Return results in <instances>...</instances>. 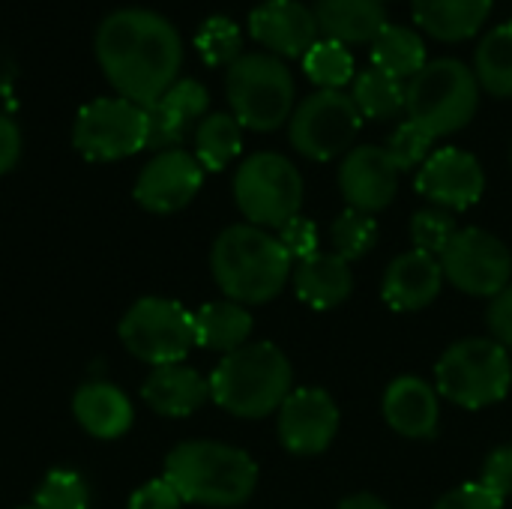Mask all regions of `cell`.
Here are the masks:
<instances>
[{
    "mask_svg": "<svg viewBox=\"0 0 512 509\" xmlns=\"http://www.w3.org/2000/svg\"><path fill=\"white\" fill-rule=\"evenodd\" d=\"M147 141V108L123 96H102L87 102L72 126V144L90 162H114L135 156L147 147Z\"/></svg>",
    "mask_w": 512,
    "mask_h": 509,
    "instance_id": "11",
    "label": "cell"
},
{
    "mask_svg": "<svg viewBox=\"0 0 512 509\" xmlns=\"http://www.w3.org/2000/svg\"><path fill=\"white\" fill-rule=\"evenodd\" d=\"M279 444L291 456H321L339 432V405L321 387H297L276 411Z\"/></svg>",
    "mask_w": 512,
    "mask_h": 509,
    "instance_id": "13",
    "label": "cell"
},
{
    "mask_svg": "<svg viewBox=\"0 0 512 509\" xmlns=\"http://www.w3.org/2000/svg\"><path fill=\"white\" fill-rule=\"evenodd\" d=\"M417 192L441 210H468L486 192V174L474 153L462 147L435 150L417 171Z\"/></svg>",
    "mask_w": 512,
    "mask_h": 509,
    "instance_id": "14",
    "label": "cell"
},
{
    "mask_svg": "<svg viewBox=\"0 0 512 509\" xmlns=\"http://www.w3.org/2000/svg\"><path fill=\"white\" fill-rule=\"evenodd\" d=\"M291 279H294L297 297L309 309H318V312L342 306L354 291L351 264L339 258L336 252H315L312 258L297 261Z\"/></svg>",
    "mask_w": 512,
    "mask_h": 509,
    "instance_id": "22",
    "label": "cell"
},
{
    "mask_svg": "<svg viewBox=\"0 0 512 509\" xmlns=\"http://www.w3.org/2000/svg\"><path fill=\"white\" fill-rule=\"evenodd\" d=\"M312 12L318 33L342 45H372L387 24L381 0H315Z\"/></svg>",
    "mask_w": 512,
    "mask_h": 509,
    "instance_id": "24",
    "label": "cell"
},
{
    "mask_svg": "<svg viewBox=\"0 0 512 509\" xmlns=\"http://www.w3.org/2000/svg\"><path fill=\"white\" fill-rule=\"evenodd\" d=\"M276 237L285 246V252L291 255V261H303V258H312L315 252H321L318 249V228L306 216H294L291 222H285L276 231Z\"/></svg>",
    "mask_w": 512,
    "mask_h": 509,
    "instance_id": "37",
    "label": "cell"
},
{
    "mask_svg": "<svg viewBox=\"0 0 512 509\" xmlns=\"http://www.w3.org/2000/svg\"><path fill=\"white\" fill-rule=\"evenodd\" d=\"M369 54H372V69L387 72L405 84L429 63L423 36L405 24H384V30L372 39Z\"/></svg>",
    "mask_w": 512,
    "mask_h": 509,
    "instance_id": "27",
    "label": "cell"
},
{
    "mask_svg": "<svg viewBox=\"0 0 512 509\" xmlns=\"http://www.w3.org/2000/svg\"><path fill=\"white\" fill-rule=\"evenodd\" d=\"M480 483L504 501L512 498V444H504L486 456Z\"/></svg>",
    "mask_w": 512,
    "mask_h": 509,
    "instance_id": "38",
    "label": "cell"
},
{
    "mask_svg": "<svg viewBox=\"0 0 512 509\" xmlns=\"http://www.w3.org/2000/svg\"><path fill=\"white\" fill-rule=\"evenodd\" d=\"M195 321V345L219 354H231L243 345H249L252 336V315L246 306L234 300H219L207 303L198 312H192Z\"/></svg>",
    "mask_w": 512,
    "mask_h": 509,
    "instance_id": "26",
    "label": "cell"
},
{
    "mask_svg": "<svg viewBox=\"0 0 512 509\" xmlns=\"http://www.w3.org/2000/svg\"><path fill=\"white\" fill-rule=\"evenodd\" d=\"M444 279L471 297H495L512 282V252L483 228H459L441 255Z\"/></svg>",
    "mask_w": 512,
    "mask_h": 509,
    "instance_id": "12",
    "label": "cell"
},
{
    "mask_svg": "<svg viewBox=\"0 0 512 509\" xmlns=\"http://www.w3.org/2000/svg\"><path fill=\"white\" fill-rule=\"evenodd\" d=\"M351 99L363 120H390L405 111V81L369 66L366 72L354 75Z\"/></svg>",
    "mask_w": 512,
    "mask_h": 509,
    "instance_id": "30",
    "label": "cell"
},
{
    "mask_svg": "<svg viewBox=\"0 0 512 509\" xmlns=\"http://www.w3.org/2000/svg\"><path fill=\"white\" fill-rule=\"evenodd\" d=\"M459 225H456V216L450 210H441V207H423L411 216V240H414V249L420 252H429L435 258L444 255V249L450 246V240L456 237Z\"/></svg>",
    "mask_w": 512,
    "mask_h": 509,
    "instance_id": "34",
    "label": "cell"
},
{
    "mask_svg": "<svg viewBox=\"0 0 512 509\" xmlns=\"http://www.w3.org/2000/svg\"><path fill=\"white\" fill-rule=\"evenodd\" d=\"M414 21L441 42H462L480 33L492 0H411Z\"/></svg>",
    "mask_w": 512,
    "mask_h": 509,
    "instance_id": "25",
    "label": "cell"
},
{
    "mask_svg": "<svg viewBox=\"0 0 512 509\" xmlns=\"http://www.w3.org/2000/svg\"><path fill=\"white\" fill-rule=\"evenodd\" d=\"M303 72L321 90H342L354 78V54L342 42L318 39L303 54Z\"/></svg>",
    "mask_w": 512,
    "mask_h": 509,
    "instance_id": "31",
    "label": "cell"
},
{
    "mask_svg": "<svg viewBox=\"0 0 512 509\" xmlns=\"http://www.w3.org/2000/svg\"><path fill=\"white\" fill-rule=\"evenodd\" d=\"M210 270L228 300L240 306H261L285 291L294 261L273 231L243 222L216 237L210 249Z\"/></svg>",
    "mask_w": 512,
    "mask_h": 509,
    "instance_id": "2",
    "label": "cell"
},
{
    "mask_svg": "<svg viewBox=\"0 0 512 509\" xmlns=\"http://www.w3.org/2000/svg\"><path fill=\"white\" fill-rule=\"evenodd\" d=\"M486 324L489 333L498 345H504L507 351L512 348V282L489 300V312H486Z\"/></svg>",
    "mask_w": 512,
    "mask_h": 509,
    "instance_id": "40",
    "label": "cell"
},
{
    "mask_svg": "<svg viewBox=\"0 0 512 509\" xmlns=\"http://www.w3.org/2000/svg\"><path fill=\"white\" fill-rule=\"evenodd\" d=\"M474 75L492 96H512V21L492 27L474 51Z\"/></svg>",
    "mask_w": 512,
    "mask_h": 509,
    "instance_id": "29",
    "label": "cell"
},
{
    "mask_svg": "<svg viewBox=\"0 0 512 509\" xmlns=\"http://www.w3.org/2000/svg\"><path fill=\"white\" fill-rule=\"evenodd\" d=\"M165 480L183 504L243 507L258 486V465L246 450L219 441H183L165 459Z\"/></svg>",
    "mask_w": 512,
    "mask_h": 509,
    "instance_id": "3",
    "label": "cell"
},
{
    "mask_svg": "<svg viewBox=\"0 0 512 509\" xmlns=\"http://www.w3.org/2000/svg\"><path fill=\"white\" fill-rule=\"evenodd\" d=\"M210 93L195 78H177L153 105H147V123H150V141L153 150H174L183 144L192 126H198L207 117Z\"/></svg>",
    "mask_w": 512,
    "mask_h": 509,
    "instance_id": "18",
    "label": "cell"
},
{
    "mask_svg": "<svg viewBox=\"0 0 512 509\" xmlns=\"http://www.w3.org/2000/svg\"><path fill=\"white\" fill-rule=\"evenodd\" d=\"M432 144H435V135L432 132H426L414 120H405L390 135L387 153L393 156V162H396L399 171H414V168H423V162L435 153Z\"/></svg>",
    "mask_w": 512,
    "mask_h": 509,
    "instance_id": "36",
    "label": "cell"
},
{
    "mask_svg": "<svg viewBox=\"0 0 512 509\" xmlns=\"http://www.w3.org/2000/svg\"><path fill=\"white\" fill-rule=\"evenodd\" d=\"M207 381L210 399L243 420L270 417L294 390L291 363L273 342H249L225 354Z\"/></svg>",
    "mask_w": 512,
    "mask_h": 509,
    "instance_id": "4",
    "label": "cell"
},
{
    "mask_svg": "<svg viewBox=\"0 0 512 509\" xmlns=\"http://www.w3.org/2000/svg\"><path fill=\"white\" fill-rule=\"evenodd\" d=\"M480 81L474 69L456 57L429 60L405 84L408 120L432 132L435 138L465 129L480 108Z\"/></svg>",
    "mask_w": 512,
    "mask_h": 509,
    "instance_id": "6",
    "label": "cell"
},
{
    "mask_svg": "<svg viewBox=\"0 0 512 509\" xmlns=\"http://www.w3.org/2000/svg\"><path fill=\"white\" fill-rule=\"evenodd\" d=\"M339 509H390L378 495H369V492H360V495H351L345 498Z\"/></svg>",
    "mask_w": 512,
    "mask_h": 509,
    "instance_id": "43",
    "label": "cell"
},
{
    "mask_svg": "<svg viewBox=\"0 0 512 509\" xmlns=\"http://www.w3.org/2000/svg\"><path fill=\"white\" fill-rule=\"evenodd\" d=\"M141 396L162 417H189L210 399V381L186 363H168L147 375Z\"/></svg>",
    "mask_w": 512,
    "mask_h": 509,
    "instance_id": "21",
    "label": "cell"
},
{
    "mask_svg": "<svg viewBox=\"0 0 512 509\" xmlns=\"http://www.w3.org/2000/svg\"><path fill=\"white\" fill-rule=\"evenodd\" d=\"M512 387V363L495 339L453 342L435 366V390L447 402L480 411L507 399Z\"/></svg>",
    "mask_w": 512,
    "mask_h": 509,
    "instance_id": "7",
    "label": "cell"
},
{
    "mask_svg": "<svg viewBox=\"0 0 512 509\" xmlns=\"http://www.w3.org/2000/svg\"><path fill=\"white\" fill-rule=\"evenodd\" d=\"M18 156H21V129L15 126L12 117L0 111V177L15 168Z\"/></svg>",
    "mask_w": 512,
    "mask_h": 509,
    "instance_id": "42",
    "label": "cell"
},
{
    "mask_svg": "<svg viewBox=\"0 0 512 509\" xmlns=\"http://www.w3.org/2000/svg\"><path fill=\"white\" fill-rule=\"evenodd\" d=\"M441 288H444L441 258L420 249L399 255L381 279V297L393 312H420L438 300Z\"/></svg>",
    "mask_w": 512,
    "mask_h": 509,
    "instance_id": "20",
    "label": "cell"
},
{
    "mask_svg": "<svg viewBox=\"0 0 512 509\" xmlns=\"http://www.w3.org/2000/svg\"><path fill=\"white\" fill-rule=\"evenodd\" d=\"M231 114L243 129L273 132L294 114V75L288 63L270 51H243L225 72Z\"/></svg>",
    "mask_w": 512,
    "mask_h": 509,
    "instance_id": "5",
    "label": "cell"
},
{
    "mask_svg": "<svg viewBox=\"0 0 512 509\" xmlns=\"http://www.w3.org/2000/svg\"><path fill=\"white\" fill-rule=\"evenodd\" d=\"M204 168L189 150H159L135 180V201L150 213H177L201 192Z\"/></svg>",
    "mask_w": 512,
    "mask_h": 509,
    "instance_id": "15",
    "label": "cell"
},
{
    "mask_svg": "<svg viewBox=\"0 0 512 509\" xmlns=\"http://www.w3.org/2000/svg\"><path fill=\"white\" fill-rule=\"evenodd\" d=\"M243 150V126L228 111H213L195 126V159L204 171L228 168Z\"/></svg>",
    "mask_w": 512,
    "mask_h": 509,
    "instance_id": "28",
    "label": "cell"
},
{
    "mask_svg": "<svg viewBox=\"0 0 512 509\" xmlns=\"http://www.w3.org/2000/svg\"><path fill=\"white\" fill-rule=\"evenodd\" d=\"M249 33L276 57H300L318 42L312 6L300 0H264L249 15Z\"/></svg>",
    "mask_w": 512,
    "mask_h": 509,
    "instance_id": "17",
    "label": "cell"
},
{
    "mask_svg": "<svg viewBox=\"0 0 512 509\" xmlns=\"http://www.w3.org/2000/svg\"><path fill=\"white\" fill-rule=\"evenodd\" d=\"M360 126L363 114L357 111L351 93L315 90L294 108L288 120V138L300 156L312 162H330L351 150Z\"/></svg>",
    "mask_w": 512,
    "mask_h": 509,
    "instance_id": "10",
    "label": "cell"
},
{
    "mask_svg": "<svg viewBox=\"0 0 512 509\" xmlns=\"http://www.w3.org/2000/svg\"><path fill=\"white\" fill-rule=\"evenodd\" d=\"M399 168L387 147L378 144H360L351 147L339 165V189L348 201V207L360 213H381L393 204L399 192Z\"/></svg>",
    "mask_w": 512,
    "mask_h": 509,
    "instance_id": "16",
    "label": "cell"
},
{
    "mask_svg": "<svg viewBox=\"0 0 512 509\" xmlns=\"http://www.w3.org/2000/svg\"><path fill=\"white\" fill-rule=\"evenodd\" d=\"M510 159H512V150H510Z\"/></svg>",
    "mask_w": 512,
    "mask_h": 509,
    "instance_id": "45",
    "label": "cell"
},
{
    "mask_svg": "<svg viewBox=\"0 0 512 509\" xmlns=\"http://www.w3.org/2000/svg\"><path fill=\"white\" fill-rule=\"evenodd\" d=\"M330 240H333V252H336L339 258H345L348 264H351V261H360V258H366V255L375 249V243H378V222H375V216L348 207V210H342V213L333 219V225H330Z\"/></svg>",
    "mask_w": 512,
    "mask_h": 509,
    "instance_id": "32",
    "label": "cell"
},
{
    "mask_svg": "<svg viewBox=\"0 0 512 509\" xmlns=\"http://www.w3.org/2000/svg\"><path fill=\"white\" fill-rule=\"evenodd\" d=\"M36 507L39 509H87L90 507V489L81 474L75 471H51L42 486L36 489Z\"/></svg>",
    "mask_w": 512,
    "mask_h": 509,
    "instance_id": "35",
    "label": "cell"
},
{
    "mask_svg": "<svg viewBox=\"0 0 512 509\" xmlns=\"http://www.w3.org/2000/svg\"><path fill=\"white\" fill-rule=\"evenodd\" d=\"M381 3H384V0H381Z\"/></svg>",
    "mask_w": 512,
    "mask_h": 509,
    "instance_id": "46",
    "label": "cell"
},
{
    "mask_svg": "<svg viewBox=\"0 0 512 509\" xmlns=\"http://www.w3.org/2000/svg\"><path fill=\"white\" fill-rule=\"evenodd\" d=\"M18 509H39V507H36V504H33V507H18Z\"/></svg>",
    "mask_w": 512,
    "mask_h": 509,
    "instance_id": "44",
    "label": "cell"
},
{
    "mask_svg": "<svg viewBox=\"0 0 512 509\" xmlns=\"http://www.w3.org/2000/svg\"><path fill=\"white\" fill-rule=\"evenodd\" d=\"M435 509H504V498H498L495 492H489L480 480L477 483H465L453 492H447Z\"/></svg>",
    "mask_w": 512,
    "mask_h": 509,
    "instance_id": "39",
    "label": "cell"
},
{
    "mask_svg": "<svg viewBox=\"0 0 512 509\" xmlns=\"http://www.w3.org/2000/svg\"><path fill=\"white\" fill-rule=\"evenodd\" d=\"M72 414L78 426L99 441L123 438L132 429V417H135L126 393L105 381L81 384L72 396Z\"/></svg>",
    "mask_w": 512,
    "mask_h": 509,
    "instance_id": "23",
    "label": "cell"
},
{
    "mask_svg": "<svg viewBox=\"0 0 512 509\" xmlns=\"http://www.w3.org/2000/svg\"><path fill=\"white\" fill-rule=\"evenodd\" d=\"M96 60L117 96L147 108L180 75L183 39L177 27L141 6L117 9L96 27Z\"/></svg>",
    "mask_w": 512,
    "mask_h": 509,
    "instance_id": "1",
    "label": "cell"
},
{
    "mask_svg": "<svg viewBox=\"0 0 512 509\" xmlns=\"http://www.w3.org/2000/svg\"><path fill=\"white\" fill-rule=\"evenodd\" d=\"M234 201L249 225L279 231L285 222L300 216L303 177L297 165L282 153H252L234 174Z\"/></svg>",
    "mask_w": 512,
    "mask_h": 509,
    "instance_id": "8",
    "label": "cell"
},
{
    "mask_svg": "<svg viewBox=\"0 0 512 509\" xmlns=\"http://www.w3.org/2000/svg\"><path fill=\"white\" fill-rule=\"evenodd\" d=\"M195 48L207 66H231L243 54V33L228 15H210L195 33Z\"/></svg>",
    "mask_w": 512,
    "mask_h": 509,
    "instance_id": "33",
    "label": "cell"
},
{
    "mask_svg": "<svg viewBox=\"0 0 512 509\" xmlns=\"http://www.w3.org/2000/svg\"><path fill=\"white\" fill-rule=\"evenodd\" d=\"M387 426L411 441H429L441 429V396L432 384L414 375L396 378L381 399Z\"/></svg>",
    "mask_w": 512,
    "mask_h": 509,
    "instance_id": "19",
    "label": "cell"
},
{
    "mask_svg": "<svg viewBox=\"0 0 512 509\" xmlns=\"http://www.w3.org/2000/svg\"><path fill=\"white\" fill-rule=\"evenodd\" d=\"M123 348L141 360L156 366L183 363L186 354L195 348V321L180 303L165 297H144L129 306L120 327Z\"/></svg>",
    "mask_w": 512,
    "mask_h": 509,
    "instance_id": "9",
    "label": "cell"
},
{
    "mask_svg": "<svg viewBox=\"0 0 512 509\" xmlns=\"http://www.w3.org/2000/svg\"><path fill=\"white\" fill-rule=\"evenodd\" d=\"M183 498L177 495V489L162 477V480H150L144 483L132 498H129V509H180Z\"/></svg>",
    "mask_w": 512,
    "mask_h": 509,
    "instance_id": "41",
    "label": "cell"
}]
</instances>
